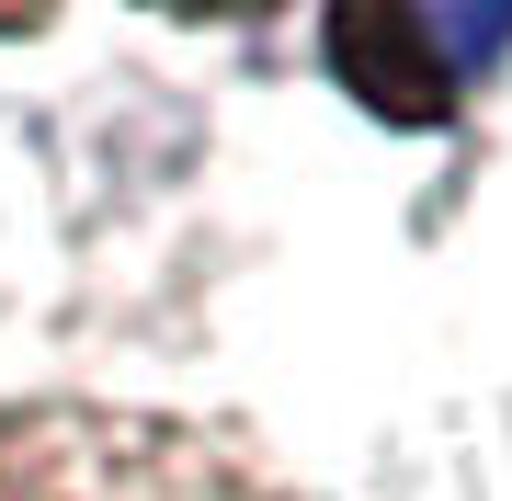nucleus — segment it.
Returning <instances> with one entry per match:
<instances>
[{
    "label": "nucleus",
    "mask_w": 512,
    "mask_h": 501,
    "mask_svg": "<svg viewBox=\"0 0 512 501\" xmlns=\"http://www.w3.org/2000/svg\"><path fill=\"white\" fill-rule=\"evenodd\" d=\"M0 501H285V479L171 410L35 399L0 410Z\"/></svg>",
    "instance_id": "obj_1"
},
{
    "label": "nucleus",
    "mask_w": 512,
    "mask_h": 501,
    "mask_svg": "<svg viewBox=\"0 0 512 501\" xmlns=\"http://www.w3.org/2000/svg\"><path fill=\"white\" fill-rule=\"evenodd\" d=\"M421 46H433V35H421L410 12H387V23H376V12L330 23V57L353 69V92H365L376 114H444V80L421 69Z\"/></svg>",
    "instance_id": "obj_2"
}]
</instances>
